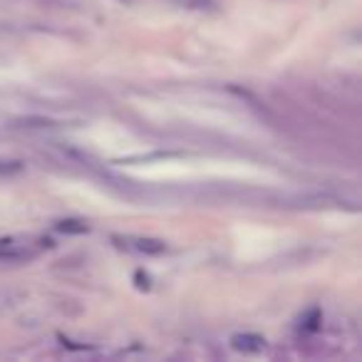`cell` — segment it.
Segmentation results:
<instances>
[{
    "mask_svg": "<svg viewBox=\"0 0 362 362\" xmlns=\"http://www.w3.org/2000/svg\"><path fill=\"white\" fill-rule=\"evenodd\" d=\"M55 228H58L60 233H87L89 231V226L84 224V221H75V219L58 221V224H55Z\"/></svg>",
    "mask_w": 362,
    "mask_h": 362,
    "instance_id": "cell-4",
    "label": "cell"
},
{
    "mask_svg": "<svg viewBox=\"0 0 362 362\" xmlns=\"http://www.w3.org/2000/svg\"><path fill=\"white\" fill-rule=\"evenodd\" d=\"M22 169L20 162H8V159H0V176H11V174H18Z\"/></svg>",
    "mask_w": 362,
    "mask_h": 362,
    "instance_id": "cell-5",
    "label": "cell"
},
{
    "mask_svg": "<svg viewBox=\"0 0 362 362\" xmlns=\"http://www.w3.org/2000/svg\"><path fill=\"white\" fill-rule=\"evenodd\" d=\"M42 246H32L25 238H3L0 241V261L6 263H22L32 261L40 253Z\"/></svg>",
    "mask_w": 362,
    "mask_h": 362,
    "instance_id": "cell-1",
    "label": "cell"
},
{
    "mask_svg": "<svg viewBox=\"0 0 362 362\" xmlns=\"http://www.w3.org/2000/svg\"><path fill=\"white\" fill-rule=\"evenodd\" d=\"M231 347L236 352H243V355H261L268 347L266 337L258 335V332H236L231 337Z\"/></svg>",
    "mask_w": 362,
    "mask_h": 362,
    "instance_id": "cell-3",
    "label": "cell"
},
{
    "mask_svg": "<svg viewBox=\"0 0 362 362\" xmlns=\"http://www.w3.org/2000/svg\"><path fill=\"white\" fill-rule=\"evenodd\" d=\"M112 241L119 248L142 253V256H162L169 248L162 238H147V236H112Z\"/></svg>",
    "mask_w": 362,
    "mask_h": 362,
    "instance_id": "cell-2",
    "label": "cell"
}]
</instances>
